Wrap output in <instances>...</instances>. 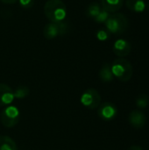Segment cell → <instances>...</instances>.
Listing matches in <instances>:
<instances>
[{"label": "cell", "instance_id": "obj_1", "mask_svg": "<svg viewBox=\"0 0 149 150\" xmlns=\"http://www.w3.org/2000/svg\"><path fill=\"white\" fill-rule=\"evenodd\" d=\"M44 13L50 22H63L67 17V8L61 0H48L44 5Z\"/></svg>", "mask_w": 149, "mask_h": 150}, {"label": "cell", "instance_id": "obj_2", "mask_svg": "<svg viewBox=\"0 0 149 150\" xmlns=\"http://www.w3.org/2000/svg\"><path fill=\"white\" fill-rule=\"evenodd\" d=\"M112 72L114 77L121 82H128L133 76V66L129 61L125 58H118L111 65Z\"/></svg>", "mask_w": 149, "mask_h": 150}, {"label": "cell", "instance_id": "obj_3", "mask_svg": "<svg viewBox=\"0 0 149 150\" xmlns=\"http://www.w3.org/2000/svg\"><path fill=\"white\" fill-rule=\"evenodd\" d=\"M105 24L109 33L117 35L126 32L129 26L127 17L122 13H113L110 15Z\"/></svg>", "mask_w": 149, "mask_h": 150}, {"label": "cell", "instance_id": "obj_4", "mask_svg": "<svg viewBox=\"0 0 149 150\" xmlns=\"http://www.w3.org/2000/svg\"><path fill=\"white\" fill-rule=\"evenodd\" d=\"M20 120V111L15 105L5 106L0 112V120L4 127L7 128L14 127Z\"/></svg>", "mask_w": 149, "mask_h": 150}, {"label": "cell", "instance_id": "obj_5", "mask_svg": "<svg viewBox=\"0 0 149 150\" xmlns=\"http://www.w3.org/2000/svg\"><path fill=\"white\" fill-rule=\"evenodd\" d=\"M68 31V25L65 22H50L43 28V35L47 40H53L58 36L66 34Z\"/></svg>", "mask_w": 149, "mask_h": 150}, {"label": "cell", "instance_id": "obj_6", "mask_svg": "<svg viewBox=\"0 0 149 150\" xmlns=\"http://www.w3.org/2000/svg\"><path fill=\"white\" fill-rule=\"evenodd\" d=\"M80 101L84 107L90 110H94L100 105L101 96L97 90L90 88L83 91V93L81 95Z\"/></svg>", "mask_w": 149, "mask_h": 150}, {"label": "cell", "instance_id": "obj_7", "mask_svg": "<svg viewBox=\"0 0 149 150\" xmlns=\"http://www.w3.org/2000/svg\"><path fill=\"white\" fill-rule=\"evenodd\" d=\"M97 108L98 117L104 121H112L118 115V108L113 103L105 102L103 104H100V105Z\"/></svg>", "mask_w": 149, "mask_h": 150}, {"label": "cell", "instance_id": "obj_8", "mask_svg": "<svg viewBox=\"0 0 149 150\" xmlns=\"http://www.w3.org/2000/svg\"><path fill=\"white\" fill-rule=\"evenodd\" d=\"M112 50H113V53L117 56L124 58L125 56L128 55L131 53L132 46L129 41H127L124 39H119L114 42Z\"/></svg>", "mask_w": 149, "mask_h": 150}, {"label": "cell", "instance_id": "obj_9", "mask_svg": "<svg viewBox=\"0 0 149 150\" xmlns=\"http://www.w3.org/2000/svg\"><path fill=\"white\" fill-rule=\"evenodd\" d=\"M128 122L130 125L136 128V129H141L142 128L147 122V118L144 112H142L140 110H133L129 113L128 116Z\"/></svg>", "mask_w": 149, "mask_h": 150}, {"label": "cell", "instance_id": "obj_10", "mask_svg": "<svg viewBox=\"0 0 149 150\" xmlns=\"http://www.w3.org/2000/svg\"><path fill=\"white\" fill-rule=\"evenodd\" d=\"M14 98L13 90L5 83H0V107L10 105Z\"/></svg>", "mask_w": 149, "mask_h": 150}, {"label": "cell", "instance_id": "obj_11", "mask_svg": "<svg viewBox=\"0 0 149 150\" xmlns=\"http://www.w3.org/2000/svg\"><path fill=\"white\" fill-rule=\"evenodd\" d=\"M102 9L110 12H116L123 6L124 0H99Z\"/></svg>", "mask_w": 149, "mask_h": 150}, {"label": "cell", "instance_id": "obj_12", "mask_svg": "<svg viewBox=\"0 0 149 150\" xmlns=\"http://www.w3.org/2000/svg\"><path fill=\"white\" fill-rule=\"evenodd\" d=\"M99 78L103 83H111L114 79V76L112 72L111 65L109 63H105L99 70Z\"/></svg>", "mask_w": 149, "mask_h": 150}, {"label": "cell", "instance_id": "obj_13", "mask_svg": "<svg viewBox=\"0 0 149 150\" xmlns=\"http://www.w3.org/2000/svg\"><path fill=\"white\" fill-rule=\"evenodd\" d=\"M126 7L134 12H143L146 8V4L144 0H126Z\"/></svg>", "mask_w": 149, "mask_h": 150}, {"label": "cell", "instance_id": "obj_14", "mask_svg": "<svg viewBox=\"0 0 149 150\" xmlns=\"http://www.w3.org/2000/svg\"><path fill=\"white\" fill-rule=\"evenodd\" d=\"M0 150H18L16 142L9 136H0Z\"/></svg>", "mask_w": 149, "mask_h": 150}, {"label": "cell", "instance_id": "obj_15", "mask_svg": "<svg viewBox=\"0 0 149 150\" xmlns=\"http://www.w3.org/2000/svg\"><path fill=\"white\" fill-rule=\"evenodd\" d=\"M101 11H102V7H101L100 4L96 3V2H93V3L90 4L87 6L85 13H86V15H87L89 18L94 19V18L100 13Z\"/></svg>", "mask_w": 149, "mask_h": 150}, {"label": "cell", "instance_id": "obj_16", "mask_svg": "<svg viewBox=\"0 0 149 150\" xmlns=\"http://www.w3.org/2000/svg\"><path fill=\"white\" fill-rule=\"evenodd\" d=\"M14 92V98H18V99H22V98H26L29 93H30V89L27 87V86H25V85H20V86H18L15 91H13Z\"/></svg>", "mask_w": 149, "mask_h": 150}, {"label": "cell", "instance_id": "obj_17", "mask_svg": "<svg viewBox=\"0 0 149 150\" xmlns=\"http://www.w3.org/2000/svg\"><path fill=\"white\" fill-rule=\"evenodd\" d=\"M149 104L148 96L147 94H141L135 100V105L140 109H146Z\"/></svg>", "mask_w": 149, "mask_h": 150}, {"label": "cell", "instance_id": "obj_18", "mask_svg": "<svg viewBox=\"0 0 149 150\" xmlns=\"http://www.w3.org/2000/svg\"><path fill=\"white\" fill-rule=\"evenodd\" d=\"M109 16H110V13L108 11H105L104 9H102V11H100V13L94 18V20L97 23H105V21L109 18Z\"/></svg>", "mask_w": 149, "mask_h": 150}, {"label": "cell", "instance_id": "obj_19", "mask_svg": "<svg viewBox=\"0 0 149 150\" xmlns=\"http://www.w3.org/2000/svg\"><path fill=\"white\" fill-rule=\"evenodd\" d=\"M110 37L109 33L105 30H98L97 32V39L100 41H105L108 40Z\"/></svg>", "mask_w": 149, "mask_h": 150}, {"label": "cell", "instance_id": "obj_20", "mask_svg": "<svg viewBox=\"0 0 149 150\" xmlns=\"http://www.w3.org/2000/svg\"><path fill=\"white\" fill-rule=\"evenodd\" d=\"M18 1H19V4H20L21 7H23L25 9L32 8L33 4H34L33 0H18Z\"/></svg>", "mask_w": 149, "mask_h": 150}, {"label": "cell", "instance_id": "obj_21", "mask_svg": "<svg viewBox=\"0 0 149 150\" xmlns=\"http://www.w3.org/2000/svg\"><path fill=\"white\" fill-rule=\"evenodd\" d=\"M17 1H18V0H0V2L6 4H15Z\"/></svg>", "mask_w": 149, "mask_h": 150}, {"label": "cell", "instance_id": "obj_22", "mask_svg": "<svg viewBox=\"0 0 149 150\" xmlns=\"http://www.w3.org/2000/svg\"><path fill=\"white\" fill-rule=\"evenodd\" d=\"M127 150H143L142 149V148L141 147H140V146H131L129 149Z\"/></svg>", "mask_w": 149, "mask_h": 150}]
</instances>
